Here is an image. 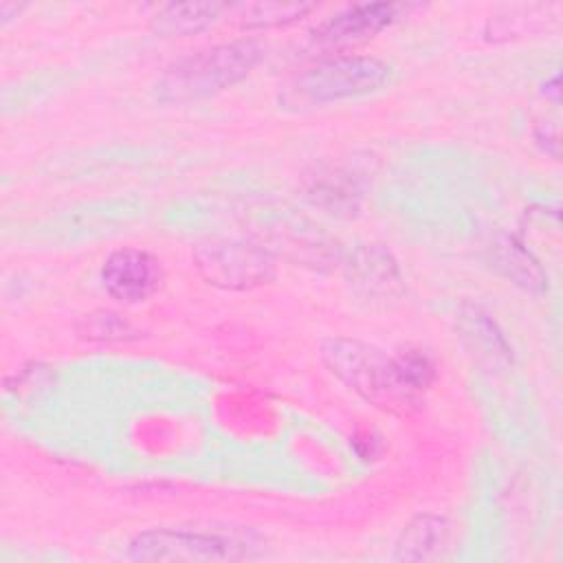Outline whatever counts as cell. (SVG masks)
<instances>
[{"mask_svg": "<svg viewBox=\"0 0 563 563\" xmlns=\"http://www.w3.org/2000/svg\"><path fill=\"white\" fill-rule=\"evenodd\" d=\"M323 365L352 391L374 407L405 413L418 405V396L402 378L396 356L358 339L334 336L319 347Z\"/></svg>", "mask_w": 563, "mask_h": 563, "instance_id": "1", "label": "cell"}, {"mask_svg": "<svg viewBox=\"0 0 563 563\" xmlns=\"http://www.w3.org/2000/svg\"><path fill=\"white\" fill-rule=\"evenodd\" d=\"M264 57L255 40H235L191 53L165 68L154 86V97L163 103H185L205 99L242 81Z\"/></svg>", "mask_w": 563, "mask_h": 563, "instance_id": "2", "label": "cell"}, {"mask_svg": "<svg viewBox=\"0 0 563 563\" xmlns=\"http://www.w3.org/2000/svg\"><path fill=\"white\" fill-rule=\"evenodd\" d=\"M389 79L391 66L378 57H334L292 77L284 86L279 103L288 110L319 108L376 92Z\"/></svg>", "mask_w": 563, "mask_h": 563, "instance_id": "3", "label": "cell"}, {"mask_svg": "<svg viewBox=\"0 0 563 563\" xmlns=\"http://www.w3.org/2000/svg\"><path fill=\"white\" fill-rule=\"evenodd\" d=\"M253 532H202L185 528H152L139 532L128 545L132 561H240L260 552Z\"/></svg>", "mask_w": 563, "mask_h": 563, "instance_id": "4", "label": "cell"}, {"mask_svg": "<svg viewBox=\"0 0 563 563\" xmlns=\"http://www.w3.org/2000/svg\"><path fill=\"white\" fill-rule=\"evenodd\" d=\"M194 262L207 284L224 290H246L273 279V257L242 240H211L196 246Z\"/></svg>", "mask_w": 563, "mask_h": 563, "instance_id": "5", "label": "cell"}, {"mask_svg": "<svg viewBox=\"0 0 563 563\" xmlns=\"http://www.w3.org/2000/svg\"><path fill=\"white\" fill-rule=\"evenodd\" d=\"M163 282L158 257L150 251L123 246L112 251L101 266L103 290L121 303H139L152 297Z\"/></svg>", "mask_w": 563, "mask_h": 563, "instance_id": "6", "label": "cell"}, {"mask_svg": "<svg viewBox=\"0 0 563 563\" xmlns=\"http://www.w3.org/2000/svg\"><path fill=\"white\" fill-rule=\"evenodd\" d=\"M347 282L365 299H389L402 290L396 260L378 244H367L352 253L347 262Z\"/></svg>", "mask_w": 563, "mask_h": 563, "instance_id": "7", "label": "cell"}, {"mask_svg": "<svg viewBox=\"0 0 563 563\" xmlns=\"http://www.w3.org/2000/svg\"><path fill=\"white\" fill-rule=\"evenodd\" d=\"M396 4L374 2V4H358L343 13H336L328 22H323L314 37L328 46H343L352 42H361L372 37L380 29H385L396 18Z\"/></svg>", "mask_w": 563, "mask_h": 563, "instance_id": "8", "label": "cell"}, {"mask_svg": "<svg viewBox=\"0 0 563 563\" xmlns=\"http://www.w3.org/2000/svg\"><path fill=\"white\" fill-rule=\"evenodd\" d=\"M451 523L440 515H418L394 543V561H438L446 554Z\"/></svg>", "mask_w": 563, "mask_h": 563, "instance_id": "9", "label": "cell"}, {"mask_svg": "<svg viewBox=\"0 0 563 563\" xmlns=\"http://www.w3.org/2000/svg\"><path fill=\"white\" fill-rule=\"evenodd\" d=\"M218 2H172L161 7L152 18V31L163 37H183L209 29L222 13Z\"/></svg>", "mask_w": 563, "mask_h": 563, "instance_id": "10", "label": "cell"}, {"mask_svg": "<svg viewBox=\"0 0 563 563\" xmlns=\"http://www.w3.org/2000/svg\"><path fill=\"white\" fill-rule=\"evenodd\" d=\"M497 262L501 271L526 290H541L545 286V275L539 264L512 240H504L497 246Z\"/></svg>", "mask_w": 563, "mask_h": 563, "instance_id": "11", "label": "cell"}, {"mask_svg": "<svg viewBox=\"0 0 563 563\" xmlns=\"http://www.w3.org/2000/svg\"><path fill=\"white\" fill-rule=\"evenodd\" d=\"M310 11V4L303 2H255L244 4L240 24L244 29H271L299 20Z\"/></svg>", "mask_w": 563, "mask_h": 563, "instance_id": "12", "label": "cell"}, {"mask_svg": "<svg viewBox=\"0 0 563 563\" xmlns=\"http://www.w3.org/2000/svg\"><path fill=\"white\" fill-rule=\"evenodd\" d=\"M81 336L95 339V341H110V339H125L128 334H134L132 328L119 319L112 312H95L84 317V325L77 328Z\"/></svg>", "mask_w": 563, "mask_h": 563, "instance_id": "13", "label": "cell"}]
</instances>
